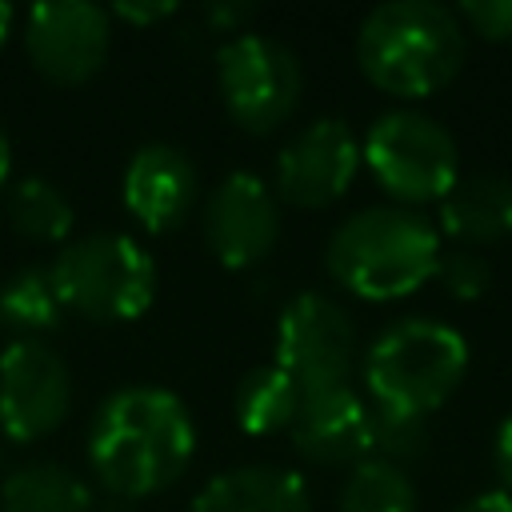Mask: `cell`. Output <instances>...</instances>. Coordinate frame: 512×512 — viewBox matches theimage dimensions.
<instances>
[{
	"label": "cell",
	"instance_id": "20",
	"mask_svg": "<svg viewBox=\"0 0 512 512\" xmlns=\"http://www.w3.org/2000/svg\"><path fill=\"white\" fill-rule=\"evenodd\" d=\"M8 224L16 236L32 240V244H68L76 212L68 204V196L44 180V176H24L12 184L8 192Z\"/></svg>",
	"mask_w": 512,
	"mask_h": 512
},
{
	"label": "cell",
	"instance_id": "15",
	"mask_svg": "<svg viewBox=\"0 0 512 512\" xmlns=\"http://www.w3.org/2000/svg\"><path fill=\"white\" fill-rule=\"evenodd\" d=\"M188 512H312V492L292 468L240 464L208 476Z\"/></svg>",
	"mask_w": 512,
	"mask_h": 512
},
{
	"label": "cell",
	"instance_id": "14",
	"mask_svg": "<svg viewBox=\"0 0 512 512\" xmlns=\"http://www.w3.org/2000/svg\"><path fill=\"white\" fill-rule=\"evenodd\" d=\"M296 452L312 464H360L372 456L368 400L352 384L316 388L300 396L296 420L288 428Z\"/></svg>",
	"mask_w": 512,
	"mask_h": 512
},
{
	"label": "cell",
	"instance_id": "28",
	"mask_svg": "<svg viewBox=\"0 0 512 512\" xmlns=\"http://www.w3.org/2000/svg\"><path fill=\"white\" fill-rule=\"evenodd\" d=\"M456 512H512V492L496 488V492H480L472 500H464Z\"/></svg>",
	"mask_w": 512,
	"mask_h": 512
},
{
	"label": "cell",
	"instance_id": "29",
	"mask_svg": "<svg viewBox=\"0 0 512 512\" xmlns=\"http://www.w3.org/2000/svg\"><path fill=\"white\" fill-rule=\"evenodd\" d=\"M8 176H12V140H8V132L0 128V192L8 188Z\"/></svg>",
	"mask_w": 512,
	"mask_h": 512
},
{
	"label": "cell",
	"instance_id": "2",
	"mask_svg": "<svg viewBox=\"0 0 512 512\" xmlns=\"http://www.w3.org/2000/svg\"><path fill=\"white\" fill-rule=\"evenodd\" d=\"M436 264L440 232L428 216L400 204H372L344 216L324 244L328 276L372 304L412 296L436 276Z\"/></svg>",
	"mask_w": 512,
	"mask_h": 512
},
{
	"label": "cell",
	"instance_id": "19",
	"mask_svg": "<svg viewBox=\"0 0 512 512\" xmlns=\"http://www.w3.org/2000/svg\"><path fill=\"white\" fill-rule=\"evenodd\" d=\"M64 320V304L56 296V284L48 268H20L0 284V328L12 332V340H44Z\"/></svg>",
	"mask_w": 512,
	"mask_h": 512
},
{
	"label": "cell",
	"instance_id": "26",
	"mask_svg": "<svg viewBox=\"0 0 512 512\" xmlns=\"http://www.w3.org/2000/svg\"><path fill=\"white\" fill-rule=\"evenodd\" d=\"M168 16H176V4H160V0H152V4H132L128 0V4L112 8V20H124L132 28H148V24H160Z\"/></svg>",
	"mask_w": 512,
	"mask_h": 512
},
{
	"label": "cell",
	"instance_id": "21",
	"mask_svg": "<svg viewBox=\"0 0 512 512\" xmlns=\"http://www.w3.org/2000/svg\"><path fill=\"white\" fill-rule=\"evenodd\" d=\"M416 488L404 468L388 460H360L348 468V480L340 484V504L336 512H416Z\"/></svg>",
	"mask_w": 512,
	"mask_h": 512
},
{
	"label": "cell",
	"instance_id": "4",
	"mask_svg": "<svg viewBox=\"0 0 512 512\" xmlns=\"http://www.w3.org/2000/svg\"><path fill=\"white\" fill-rule=\"evenodd\" d=\"M360 372L372 404L428 416L460 388L468 372V340L444 320L404 316L376 332Z\"/></svg>",
	"mask_w": 512,
	"mask_h": 512
},
{
	"label": "cell",
	"instance_id": "27",
	"mask_svg": "<svg viewBox=\"0 0 512 512\" xmlns=\"http://www.w3.org/2000/svg\"><path fill=\"white\" fill-rule=\"evenodd\" d=\"M492 460H496V472H500V480H504V492H512V416L496 428Z\"/></svg>",
	"mask_w": 512,
	"mask_h": 512
},
{
	"label": "cell",
	"instance_id": "3",
	"mask_svg": "<svg viewBox=\"0 0 512 512\" xmlns=\"http://www.w3.org/2000/svg\"><path fill=\"white\" fill-rule=\"evenodd\" d=\"M356 64L364 80L388 96H432L464 64V24L436 0L376 4L356 32Z\"/></svg>",
	"mask_w": 512,
	"mask_h": 512
},
{
	"label": "cell",
	"instance_id": "18",
	"mask_svg": "<svg viewBox=\"0 0 512 512\" xmlns=\"http://www.w3.org/2000/svg\"><path fill=\"white\" fill-rule=\"evenodd\" d=\"M300 388L296 380L276 368L272 360L268 364H256L240 376L236 392H232V412H236V424L240 432L248 436H280L292 428L296 420V408H300Z\"/></svg>",
	"mask_w": 512,
	"mask_h": 512
},
{
	"label": "cell",
	"instance_id": "5",
	"mask_svg": "<svg viewBox=\"0 0 512 512\" xmlns=\"http://www.w3.org/2000/svg\"><path fill=\"white\" fill-rule=\"evenodd\" d=\"M48 276L64 312L100 324L140 320L156 300V260L128 232H92L68 240L52 256Z\"/></svg>",
	"mask_w": 512,
	"mask_h": 512
},
{
	"label": "cell",
	"instance_id": "1",
	"mask_svg": "<svg viewBox=\"0 0 512 512\" xmlns=\"http://www.w3.org/2000/svg\"><path fill=\"white\" fill-rule=\"evenodd\" d=\"M196 456L188 404L160 384H124L100 400L88 424V468L112 500H148L172 488Z\"/></svg>",
	"mask_w": 512,
	"mask_h": 512
},
{
	"label": "cell",
	"instance_id": "8",
	"mask_svg": "<svg viewBox=\"0 0 512 512\" xmlns=\"http://www.w3.org/2000/svg\"><path fill=\"white\" fill-rule=\"evenodd\" d=\"M272 364L284 368L300 392L348 384L356 364V324L324 292H300L280 308L272 336Z\"/></svg>",
	"mask_w": 512,
	"mask_h": 512
},
{
	"label": "cell",
	"instance_id": "7",
	"mask_svg": "<svg viewBox=\"0 0 512 512\" xmlns=\"http://www.w3.org/2000/svg\"><path fill=\"white\" fill-rule=\"evenodd\" d=\"M216 92L232 124H240L252 136H268L300 104V56L264 32L232 36L216 52Z\"/></svg>",
	"mask_w": 512,
	"mask_h": 512
},
{
	"label": "cell",
	"instance_id": "24",
	"mask_svg": "<svg viewBox=\"0 0 512 512\" xmlns=\"http://www.w3.org/2000/svg\"><path fill=\"white\" fill-rule=\"evenodd\" d=\"M456 16L484 40H512V0H472L460 4Z\"/></svg>",
	"mask_w": 512,
	"mask_h": 512
},
{
	"label": "cell",
	"instance_id": "25",
	"mask_svg": "<svg viewBox=\"0 0 512 512\" xmlns=\"http://www.w3.org/2000/svg\"><path fill=\"white\" fill-rule=\"evenodd\" d=\"M256 4H244V0H216V4H208L204 8V24L212 28V32H228V40L232 36H244L248 32V24L256 20Z\"/></svg>",
	"mask_w": 512,
	"mask_h": 512
},
{
	"label": "cell",
	"instance_id": "31",
	"mask_svg": "<svg viewBox=\"0 0 512 512\" xmlns=\"http://www.w3.org/2000/svg\"><path fill=\"white\" fill-rule=\"evenodd\" d=\"M92 512H136V504H128V500H112V496H108V500L96 504Z\"/></svg>",
	"mask_w": 512,
	"mask_h": 512
},
{
	"label": "cell",
	"instance_id": "9",
	"mask_svg": "<svg viewBox=\"0 0 512 512\" xmlns=\"http://www.w3.org/2000/svg\"><path fill=\"white\" fill-rule=\"evenodd\" d=\"M72 412L68 360L48 340H8L0 352V432L12 444L48 440Z\"/></svg>",
	"mask_w": 512,
	"mask_h": 512
},
{
	"label": "cell",
	"instance_id": "17",
	"mask_svg": "<svg viewBox=\"0 0 512 512\" xmlns=\"http://www.w3.org/2000/svg\"><path fill=\"white\" fill-rule=\"evenodd\" d=\"M92 508H96L92 484L56 460L20 464L0 480V512H92Z\"/></svg>",
	"mask_w": 512,
	"mask_h": 512
},
{
	"label": "cell",
	"instance_id": "13",
	"mask_svg": "<svg viewBox=\"0 0 512 512\" xmlns=\"http://www.w3.org/2000/svg\"><path fill=\"white\" fill-rule=\"evenodd\" d=\"M120 200L144 232H176L200 200V176L192 156L164 140L136 148L120 180Z\"/></svg>",
	"mask_w": 512,
	"mask_h": 512
},
{
	"label": "cell",
	"instance_id": "11",
	"mask_svg": "<svg viewBox=\"0 0 512 512\" xmlns=\"http://www.w3.org/2000/svg\"><path fill=\"white\" fill-rule=\"evenodd\" d=\"M24 48L32 68L60 84L80 88L100 76L112 48V12L88 0H44L24 16Z\"/></svg>",
	"mask_w": 512,
	"mask_h": 512
},
{
	"label": "cell",
	"instance_id": "22",
	"mask_svg": "<svg viewBox=\"0 0 512 512\" xmlns=\"http://www.w3.org/2000/svg\"><path fill=\"white\" fill-rule=\"evenodd\" d=\"M368 432H372V456L388 460L396 468H404L408 460H416L428 444V420L412 416V412H396V408H380L368 400Z\"/></svg>",
	"mask_w": 512,
	"mask_h": 512
},
{
	"label": "cell",
	"instance_id": "23",
	"mask_svg": "<svg viewBox=\"0 0 512 512\" xmlns=\"http://www.w3.org/2000/svg\"><path fill=\"white\" fill-rule=\"evenodd\" d=\"M436 280L452 300H480L484 288L492 284V264L476 248H452V252H440Z\"/></svg>",
	"mask_w": 512,
	"mask_h": 512
},
{
	"label": "cell",
	"instance_id": "30",
	"mask_svg": "<svg viewBox=\"0 0 512 512\" xmlns=\"http://www.w3.org/2000/svg\"><path fill=\"white\" fill-rule=\"evenodd\" d=\"M12 24H16V8L0 0V48H4V40H8V32H12Z\"/></svg>",
	"mask_w": 512,
	"mask_h": 512
},
{
	"label": "cell",
	"instance_id": "6",
	"mask_svg": "<svg viewBox=\"0 0 512 512\" xmlns=\"http://www.w3.org/2000/svg\"><path fill=\"white\" fill-rule=\"evenodd\" d=\"M372 180L400 204H440L460 180V152L448 128L416 108H392L372 120L360 140Z\"/></svg>",
	"mask_w": 512,
	"mask_h": 512
},
{
	"label": "cell",
	"instance_id": "16",
	"mask_svg": "<svg viewBox=\"0 0 512 512\" xmlns=\"http://www.w3.org/2000/svg\"><path fill=\"white\" fill-rule=\"evenodd\" d=\"M440 228L460 248H480L512 236V176H460L452 192L440 200Z\"/></svg>",
	"mask_w": 512,
	"mask_h": 512
},
{
	"label": "cell",
	"instance_id": "10",
	"mask_svg": "<svg viewBox=\"0 0 512 512\" xmlns=\"http://www.w3.org/2000/svg\"><path fill=\"white\" fill-rule=\"evenodd\" d=\"M200 232L220 268H260L280 240V200L272 184L244 168L216 180L200 208Z\"/></svg>",
	"mask_w": 512,
	"mask_h": 512
},
{
	"label": "cell",
	"instance_id": "12",
	"mask_svg": "<svg viewBox=\"0 0 512 512\" xmlns=\"http://www.w3.org/2000/svg\"><path fill=\"white\" fill-rule=\"evenodd\" d=\"M360 164V140L352 136V128L340 116H320L280 148L272 192L280 204L316 212L336 204L352 188Z\"/></svg>",
	"mask_w": 512,
	"mask_h": 512
}]
</instances>
